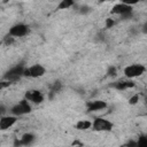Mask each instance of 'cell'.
Here are the masks:
<instances>
[{"mask_svg": "<svg viewBox=\"0 0 147 147\" xmlns=\"http://www.w3.org/2000/svg\"><path fill=\"white\" fill-rule=\"evenodd\" d=\"M32 108H31V105L28 100L25 99H22L21 101H18L16 105H14L11 108H10V114L13 116H23V115H26L29 113H31Z\"/></svg>", "mask_w": 147, "mask_h": 147, "instance_id": "cell-1", "label": "cell"}, {"mask_svg": "<svg viewBox=\"0 0 147 147\" xmlns=\"http://www.w3.org/2000/svg\"><path fill=\"white\" fill-rule=\"evenodd\" d=\"M24 69H25V67H24L22 63H21V64H17V65L10 68V69L5 74L3 79L10 82L11 84L15 83V82H17V80H20V78L23 76Z\"/></svg>", "mask_w": 147, "mask_h": 147, "instance_id": "cell-2", "label": "cell"}, {"mask_svg": "<svg viewBox=\"0 0 147 147\" xmlns=\"http://www.w3.org/2000/svg\"><path fill=\"white\" fill-rule=\"evenodd\" d=\"M92 130L94 131H98V132H108V131H111L113 127H114V124L106 119V118H102V117H96L93 119L92 122Z\"/></svg>", "mask_w": 147, "mask_h": 147, "instance_id": "cell-3", "label": "cell"}, {"mask_svg": "<svg viewBox=\"0 0 147 147\" xmlns=\"http://www.w3.org/2000/svg\"><path fill=\"white\" fill-rule=\"evenodd\" d=\"M146 71L145 65L142 64H130L127 67H125L124 69V75L127 79H133L136 77H140L141 75H144Z\"/></svg>", "mask_w": 147, "mask_h": 147, "instance_id": "cell-4", "label": "cell"}, {"mask_svg": "<svg viewBox=\"0 0 147 147\" xmlns=\"http://www.w3.org/2000/svg\"><path fill=\"white\" fill-rule=\"evenodd\" d=\"M46 72V69L44 65L41 64H33L31 67H28L24 69L23 76L25 77H30V78H39L41 76H44Z\"/></svg>", "mask_w": 147, "mask_h": 147, "instance_id": "cell-5", "label": "cell"}, {"mask_svg": "<svg viewBox=\"0 0 147 147\" xmlns=\"http://www.w3.org/2000/svg\"><path fill=\"white\" fill-rule=\"evenodd\" d=\"M29 33V25L24 24V23H17L15 25H13L9 29L8 34H10L11 37L16 38V37H24Z\"/></svg>", "mask_w": 147, "mask_h": 147, "instance_id": "cell-6", "label": "cell"}, {"mask_svg": "<svg viewBox=\"0 0 147 147\" xmlns=\"http://www.w3.org/2000/svg\"><path fill=\"white\" fill-rule=\"evenodd\" d=\"M36 140V136L33 133H24L20 139H15L14 141V147H28L31 146Z\"/></svg>", "mask_w": 147, "mask_h": 147, "instance_id": "cell-7", "label": "cell"}, {"mask_svg": "<svg viewBox=\"0 0 147 147\" xmlns=\"http://www.w3.org/2000/svg\"><path fill=\"white\" fill-rule=\"evenodd\" d=\"M24 99L32 103H41L44 101V94L38 90H29L24 94Z\"/></svg>", "mask_w": 147, "mask_h": 147, "instance_id": "cell-8", "label": "cell"}, {"mask_svg": "<svg viewBox=\"0 0 147 147\" xmlns=\"http://www.w3.org/2000/svg\"><path fill=\"white\" fill-rule=\"evenodd\" d=\"M108 107L107 102L103 100H92V101H87L86 102V110L88 113H93V111H99V110H103Z\"/></svg>", "mask_w": 147, "mask_h": 147, "instance_id": "cell-9", "label": "cell"}, {"mask_svg": "<svg viewBox=\"0 0 147 147\" xmlns=\"http://www.w3.org/2000/svg\"><path fill=\"white\" fill-rule=\"evenodd\" d=\"M111 14H116V15H119V16H123V15H126V14H130L132 13V6L130 3H126V2H121V3H117L113 7Z\"/></svg>", "mask_w": 147, "mask_h": 147, "instance_id": "cell-10", "label": "cell"}, {"mask_svg": "<svg viewBox=\"0 0 147 147\" xmlns=\"http://www.w3.org/2000/svg\"><path fill=\"white\" fill-rule=\"evenodd\" d=\"M110 87L118 90V91H123V90H127V88H132L136 86V83L131 79H121L118 82H114L109 85Z\"/></svg>", "mask_w": 147, "mask_h": 147, "instance_id": "cell-11", "label": "cell"}, {"mask_svg": "<svg viewBox=\"0 0 147 147\" xmlns=\"http://www.w3.org/2000/svg\"><path fill=\"white\" fill-rule=\"evenodd\" d=\"M16 122H17V117H16V116H13V115H5V116L0 117V130H1V131L8 130V129L11 127Z\"/></svg>", "mask_w": 147, "mask_h": 147, "instance_id": "cell-12", "label": "cell"}, {"mask_svg": "<svg viewBox=\"0 0 147 147\" xmlns=\"http://www.w3.org/2000/svg\"><path fill=\"white\" fill-rule=\"evenodd\" d=\"M91 126H92V122L91 121H87V119H79L76 123V125H75V127L77 130H79V131L88 130V129H91Z\"/></svg>", "mask_w": 147, "mask_h": 147, "instance_id": "cell-13", "label": "cell"}, {"mask_svg": "<svg viewBox=\"0 0 147 147\" xmlns=\"http://www.w3.org/2000/svg\"><path fill=\"white\" fill-rule=\"evenodd\" d=\"M72 6H75V1H72V0H62L57 5V9H68Z\"/></svg>", "mask_w": 147, "mask_h": 147, "instance_id": "cell-14", "label": "cell"}, {"mask_svg": "<svg viewBox=\"0 0 147 147\" xmlns=\"http://www.w3.org/2000/svg\"><path fill=\"white\" fill-rule=\"evenodd\" d=\"M61 88H62V83H61L60 80H55V82L51 85V93H52V94L57 93V92L61 91Z\"/></svg>", "mask_w": 147, "mask_h": 147, "instance_id": "cell-15", "label": "cell"}, {"mask_svg": "<svg viewBox=\"0 0 147 147\" xmlns=\"http://www.w3.org/2000/svg\"><path fill=\"white\" fill-rule=\"evenodd\" d=\"M136 141H137V147H147V137L145 134L139 136L138 140Z\"/></svg>", "mask_w": 147, "mask_h": 147, "instance_id": "cell-16", "label": "cell"}, {"mask_svg": "<svg viewBox=\"0 0 147 147\" xmlns=\"http://www.w3.org/2000/svg\"><path fill=\"white\" fill-rule=\"evenodd\" d=\"M14 41H15V38H14V37H11L10 34H7V36H5V37H3V44H5V45H7V46H9V45L14 44Z\"/></svg>", "mask_w": 147, "mask_h": 147, "instance_id": "cell-17", "label": "cell"}, {"mask_svg": "<svg viewBox=\"0 0 147 147\" xmlns=\"http://www.w3.org/2000/svg\"><path fill=\"white\" fill-rule=\"evenodd\" d=\"M107 74H108V76H111V77L116 76V74H117V69H116V67L110 65V67L108 68V70H107Z\"/></svg>", "mask_w": 147, "mask_h": 147, "instance_id": "cell-18", "label": "cell"}, {"mask_svg": "<svg viewBox=\"0 0 147 147\" xmlns=\"http://www.w3.org/2000/svg\"><path fill=\"white\" fill-rule=\"evenodd\" d=\"M138 101H139V95H138V94H133V95L129 99V103L132 105V106H133V105H137Z\"/></svg>", "mask_w": 147, "mask_h": 147, "instance_id": "cell-19", "label": "cell"}, {"mask_svg": "<svg viewBox=\"0 0 147 147\" xmlns=\"http://www.w3.org/2000/svg\"><path fill=\"white\" fill-rule=\"evenodd\" d=\"M80 14H83V15H85V14H88L90 11H91V8L88 7V6H80L79 7V10H78Z\"/></svg>", "mask_w": 147, "mask_h": 147, "instance_id": "cell-20", "label": "cell"}, {"mask_svg": "<svg viewBox=\"0 0 147 147\" xmlns=\"http://www.w3.org/2000/svg\"><path fill=\"white\" fill-rule=\"evenodd\" d=\"M10 85H11V83H10V82H8V80L3 79V80H1V82H0V90H3V88H6V87H8V86H10Z\"/></svg>", "mask_w": 147, "mask_h": 147, "instance_id": "cell-21", "label": "cell"}, {"mask_svg": "<svg viewBox=\"0 0 147 147\" xmlns=\"http://www.w3.org/2000/svg\"><path fill=\"white\" fill-rule=\"evenodd\" d=\"M114 25H115V21H114L113 18H110V17H109V18H107V20H106V28H107V29L113 28Z\"/></svg>", "mask_w": 147, "mask_h": 147, "instance_id": "cell-22", "label": "cell"}, {"mask_svg": "<svg viewBox=\"0 0 147 147\" xmlns=\"http://www.w3.org/2000/svg\"><path fill=\"white\" fill-rule=\"evenodd\" d=\"M6 111H7V109H6V107H5L3 105H0V117H2V116H5V114H6Z\"/></svg>", "mask_w": 147, "mask_h": 147, "instance_id": "cell-23", "label": "cell"}, {"mask_svg": "<svg viewBox=\"0 0 147 147\" xmlns=\"http://www.w3.org/2000/svg\"><path fill=\"white\" fill-rule=\"evenodd\" d=\"M126 147H137V141L136 140H130L126 144Z\"/></svg>", "mask_w": 147, "mask_h": 147, "instance_id": "cell-24", "label": "cell"}]
</instances>
